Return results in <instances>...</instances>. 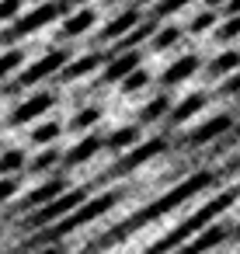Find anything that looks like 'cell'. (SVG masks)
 Returning <instances> with one entry per match:
<instances>
[{
    "label": "cell",
    "mask_w": 240,
    "mask_h": 254,
    "mask_svg": "<svg viewBox=\"0 0 240 254\" xmlns=\"http://www.w3.org/2000/svg\"><path fill=\"white\" fill-rule=\"evenodd\" d=\"M237 230H240V226H237Z\"/></svg>",
    "instance_id": "1"
}]
</instances>
